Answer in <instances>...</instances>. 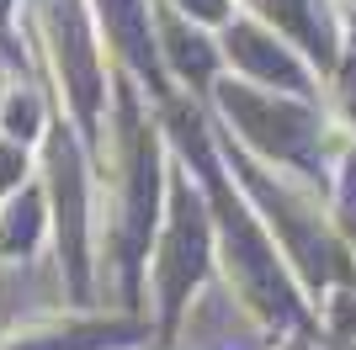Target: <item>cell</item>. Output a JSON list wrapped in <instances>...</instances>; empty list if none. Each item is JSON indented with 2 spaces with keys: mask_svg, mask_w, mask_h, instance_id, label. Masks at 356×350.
Instances as JSON below:
<instances>
[{
  "mask_svg": "<svg viewBox=\"0 0 356 350\" xmlns=\"http://www.w3.org/2000/svg\"><path fill=\"white\" fill-rule=\"evenodd\" d=\"M170 228H165L160 249L149 255V292H154V313H160V329L186 313V297L202 276H208V260H213V233H208V202H202V186H197L186 165L170 160Z\"/></svg>",
  "mask_w": 356,
  "mask_h": 350,
  "instance_id": "obj_1",
  "label": "cell"
},
{
  "mask_svg": "<svg viewBox=\"0 0 356 350\" xmlns=\"http://www.w3.org/2000/svg\"><path fill=\"white\" fill-rule=\"evenodd\" d=\"M154 27H160V58L165 69L176 74V80H186L192 90H202L213 80V69H218L223 48L213 43V38H202L197 27H186V16L176 11V6H154Z\"/></svg>",
  "mask_w": 356,
  "mask_h": 350,
  "instance_id": "obj_2",
  "label": "cell"
},
{
  "mask_svg": "<svg viewBox=\"0 0 356 350\" xmlns=\"http://www.w3.org/2000/svg\"><path fill=\"white\" fill-rule=\"evenodd\" d=\"M43 223H48V212H43L38 186L0 197V260L38 255V249H43Z\"/></svg>",
  "mask_w": 356,
  "mask_h": 350,
  "instance_id": "obj_3",
  "label": "cell"
},
{
  "mask_svg": "<svg viewBox=\"0 0 356 350\" xmlns=\"http://www.w3.org/2000/svg\"><path fill=\"white\" fill-rule=\"evenodd\" d=\"M48 128V112H43V90L27 85L22 74H11L0 85V133H11L22 144H32L38 133Z\"/></svg>",
  "mask_w": 356,
  "mask_h": 350,
  "instance_id": "obj_4",
  "label": "cell"
},
{
  "mask_svg": "<svg viewBox=\"0 0 356 350\" xmlns=\"http://www.w3.org/2000/svg\"><path fill=\"white\" fill-rule=\"evenodd\" d=\"M165 6H176L181 16H197V22H229L234 0H165Z\"/></svg>",
  "mask_w": 356,
  "mask_h": 350,
  "instance_id": "obj_5",
  "label": "cell"
},
{
  "mask_svg": "<svg viewBox=\"0 0 356 350\" xmlns=\"http://www.w3.org/2000/svg\"><path fill=\"white\" fill-rule=\"evenodd\" d=\"M6 16H11V0H0V43H11V32H6Z\"/></svg>",
  "mask_w": 356,
  "mask_h": 350,
  "instance_id": "obj_6",
  "label": "cell"
}]
</instances>
